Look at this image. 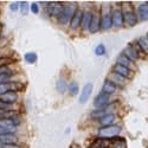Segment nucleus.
<instances>
[{"instance_id":"nucleus-22","label":"nucleus","mask_w":148,"mask_h":148,"mask_svg":"<svg viewBox=\"0 0 148 148\" xmlns=\"http://www.w3.org/2000/svg\"><path fill=\"white\" fill-rule=\"evenodd\" d=\"M110 142L112 140L109 139H102V138H98L97 140H95L91 145L90 148H108L110 146Z\"/></svg>"},{"instance_id":"nucleus-32","label":"nucleus","mask_w":148,"mask_h":148,"mask_svg":"<svg viewBox=\"0 0 148 148\" xmlns=\"http://www.w3.org/2000/svg\"><path fill=\"white\" fill-rule=\"evenodd\" d=\"M27 11H29V4L26 1H21L20 3V13L23 16L27 14Z\"/></svg>"},{"instance_id":"nucleus-13","label":"nucleus","mask_w":148,"mask_h":148,"mask_svg":"<svg viewBox=\"0 0 148 148\" xmlns=\"http://www.w3.org/2000/svg\"><path fill=\"white\" fill-rule=\"evenodd\" d=\"M138 19L140 21H147L148 20V3H142L136 8Z\"/></svg>"},{"instance_id":"nucleus-19","label":"nucleus","mask_w":148,"mask_h":148,"mask_svg":"<svg viewBox=\"0 0 148 148\" xmlns=\"http://www.w3.org/2000/svg\"><path fill=\"white\" fill-rule=\"evenodd\" d=\"M0 100L8 103V104H13L18 100V94H17V91H8L5 95L0 96Z\"/></svg>"},{"instance_id":"nucleus-1","label":"nucleus","mask_w":148,"mask_h":148,"mask_svg":"<svg viewBox=\"0 0 148 148\" xmlns=\"http://www.w3.org/2000/svg\"><path fill=\"white\" fill-rule=\"evenodd\" d=\"M122 12H123V18H125V24L127 26L132 27L138 24V14L135 10L133 8L132 3H122Z\"/></svg>"},{"instance_id":"nucleus-28","label":"nucleus","mask_w":148,"mask_h":148,"mask_svg":"<svg viewBox=\"0 0 148 148\" xmlns=\"http://www.w3.org/2000/svg\"><path fill=\"white\" fill-rule=\"evenodd\" d=\"M68 90H69V92H70V95H71V96H73V95H77V94H78V91H79L78 84H77L76 82H72V83H70V84H69V88H68Z\"/></svg>"},{"instance_id":"nucleus-16","label":"nucleus","mask_w":148,"mask_h":148,"mask_svg":"<svg viewBox=\"0 0 148 148\" xmlns=\"http://www.w3.org/2000/svg\"><path fill=\"white\" fill-rule=\"evenodd\" d=\"M18 89V84L13 82H5L0 83V96L5 95L8 91H16Z\"/></svg>"},{"instance_id":"nucleus-35","label":"nucleus","mask_w":148,"mask_h":148,"mask_svg":"<svg viewBox=\"0 0 148 148\" xmlns=\"http://www.w3.org/2000/svg\"><path fill=\"white\" fill-rule=\"evenodd\" d=\"M10 8H11V11H18L19 8H20V3H18V1H14V3H12L11 5H10Z\"/></svg>"},{"instance_id":"nucleus-37","label":"nucleus","mask_w":148,"mask_h":148,"mask_svg":"<svg viewBox=\"0 0 148 148\" xmlns=\"http://www.w3.org/2000/svg\"><path fill=\"white\" fill-rule=\"evenodd\" d=\"M146 37H147V39H148V32H147V36H146Z\"/></svg>"},{"instance_id":"nucleus-20","label":"nucleus","mask_w":148,"mask_h":148,"mask_svg":"<svg viewBox=\"0 0 148 148\" xmlns=\"http://www.w3.org/2000/svg\"><path fill=\"white\" fill-rule=\"evenodd\" d=\"M94 16L92 11H85L83 14V20H82V29L83 30H89L90 24H91V19Z\"/></svg>"},{"instance_id":"nucleus-34","label":"nucleus","mask_w":148,"mask_h":148,"mask_svg":"<svg viewBox=\"0 0 148 148\" xmlns=\"http://www.w3.org/2000/svg\"><path fill=\"white\" fill-rule=\"evenodd\" d=\"M30 7H31V11L33 12V13H34V14H37V13H39V5H38V4H37V3H32Z\"/></svg>"},{"instance_id":"nucleus-21","label":"nucleus","mask_w":148,"mask_h":148,"mask_svg":"<svg viewBox=\"0 0 148 148\" xmlns=\"http://www.w3.org/2000/svg\"><path fill=\"white\" fill-rule=\"evenodd\" d=\"M116 64H120L122 66H126L128 69H134V63L132 60H129L126 56H123V55H120L117 58H116Z\"/></svg>"},{"instance_id":"nucleus-25","label":"nucleus","mask_w":148,"mask_h":148,"mask_svg":"<svg viewBox=\"0 0 148 148\" xmlns=\"http://www.w3.org/2000/svg\"><path fill=\"white\" fill-rule=\"evenodd\" d=\"M68 88H69V84L66 83V81H65L64 78H59L58 82H57V84H56L57 91L60 92V94H64V92L68 90Z\"/></svg>"},{"instance_id":"nucleus-6","label":"nucleus","mask_w":148,"mask_h":148,"mask_svg":"<svg viewBox=\"0 0 148 148\" xmlns=\"http://www.w3.org/2000/svg\"><path fill=\"white\" fill-rule=\"evenodd\" d=\"M109 102H110V96L107 95V94H98L96 97H95V100H94V107L96 109H104L109 106Z\"/></svg>"},{"instance_id":"nucleus-10","label":"nucleus","mask_w":148,"mask_h":148,"mask_svg":"<svg viewBox=\"0 0 148 148\" xmlns=\"http://www.w3.org/2000/svg\"><path fill=\"white\" fill-rule=\"evenodd\" d=\"M83 14H84V11L81 10V8H77V11L75 12V14H73L71 21H70V27L72 30L77 29L79 25H82V20H83Z\"/></svg>"},{"instance_id":"nucleus-27","label":"nucleus","mask_w":148,"mask_h":148,"mask_svg":"<svg viewBox=\"0 0 148 148\" xmlns=\"http://www.w3.org/2000/svg\"><path fill=\"white\" fill-rule=\"evenodd\" d=\"M106 114H108V113H106V108L104 109H95V110H92V113H91V116L94 117V119H102Z\"/></svg>"},{"instance_id":"nucleus-15","label":"nucleus","mask_w":148,"mask_h":148,"mask_svg":"<svg viewBox=\"0 0 148 148\" xmlns=\"http://www.w3.org/2000/svg\"><path fill=\"white\" fill-rule=\"evenodd\" d=\"M18 136L16 134H0V145H16Z\"/></svg>"},{"instance_id":"nucleus-8","label":"nucleus","mask_w":148,"mask_h":148,"mask_svg":"<svg viewBox=\"0 0 148 148\" xmlns=\"http://www.w3.org/2000/svg\"><path fill=\"white\" fill-rule=\"evenodd\" d=\"M113 27V19H112V11L108 10L106 12L102 11L101 13V29L102 30H109Z\"/></svg>"},{"instance_id":"nucleus-4","label":"nucleus","mask_w":148,"mask_h":148,"mask_svg":"<svg viewBox=\"0 0 148 148\" xmlns=\"http://www.w3.org/2000/svg\"><path fill=\"white\" fill-rule=\"evenodd\" d=\"M17 126L12 119L0 120V134H16Z\"/></svg>"},{"instance_id":"nucleus-31","label":"nucleus","mask_w":148,"mask_h":148,"mask_svg":"<svg viewBox=\"0 0 148 148\" xmlns=\"http://www.w3.org/2000/svg\"><path fill=\"white\" fill-rule=\"evenodd\" d=\"M106 53V46L103 44H100L95 47V55L96 56H103Z\"/></svg>"},{"instance_id":"nucleus-33","label":"nucleus","mask_w":148,"mask_h":148,"mask_svg":"<svg viewBox=\"0 0 148 148\" xmlns=\"http://www.w3.org/2000/svg\"><path fill=\"white\" fill-rule=\"evenodd\" d=\"M133 46H134V49H135V50H136V52H138V55H139V57H143V55H146L145 52H143V50H142V49L140 47V45L136 43V42H134L133 44H132Z\"/></svg>"},{"instance_id":"nucleus-7","label":"nucleus","mask_w":148,"mask_h":148,"mask_svg":"<svg viewBox=\"0 0 148 148\" xmlns=\"http://www.w3.org/2000/svg\"><path fill=\"white\" fill-rule=\"evenodd\" d=\"M63 8H64V6L62 3H49L46 11H47V13L50 17L58 19L60 13H62V11H63Z\"/></svg>"},{"instance_id":"nucleus-17","label":"nucleus","mask_w":148,"mask_h":148,"mask_svg":"<svg viewBox=\"0 0 148 148\" xmlns=\"http://www.w3.org/2000/svg\"><path fill=\"white\" fill-rule=\"evenodd\" d=\"M117 91V87L112 82V81H109V79H106L103 85H102V92L103 94H107L109 96H112L113 94H115Z\"/></svg>"},{"instance_id":"nucleus-12","label":"nucleus","mask_w":148,"mask_h":148,"mask_svg":"<svg viewBox=\"0 0 148 148\" xmlns=\"http://www.w3.org/2000/svg\"><path fill=\"white\" fill-rule=\"evenodd\" d=\"M91 92H92V84H91V83H87V84H85L84 87H83L82 92H81V95H79V103H81V104H84L85 102H87V101L89 100Z\"/></svg>"},{"instance_id":"nucleus-5","label":"nucleus","mask_w":148,"mask_h":148,"mask_svg":"<svg viewBox=\"0 0 148 148\" xmlns=\"http://www.w3.org/2000/svg\"><path fill=\"white\" fill-rule=\"evenodd\" d=\"M112 19H113V26L122 27L125 25V18H123V12L121 7L112 8Z\"/></svg>"},{"instance_id":"nucleus-3","label":"nucleus","mask_w":148,"mask_h":148,"mask_svg":"<svg viewBox=\"0 0 148 148\" xmlns=\"http://www.w3.org/2000/svg\"><path fill=\"white\" fill-rule=\"evenodd\" d=\"M121 133V127L117 125L108 126V127H101L98 129V135L102 139H114Z\"/></svg>"},{"instance_id":"nucleus-2","label":"nucleus","mask_w":148,"mask_h":148,"mask_svg":"<svg viewBox=\"0 0 148 148\" xmlns=\"http://www.w3.org/2000/svg\"><path fill=\"white\" fill-rule=\"evenodd\" d=\"M77 11V7L75 4H66L63 8V11H62V13L59 16V18L57 19L58 23L60 24V25H66L68 23L71 21L73 14H75V12Z\"/></svg>"},{"instance_id":"nucleus-36","label":"nucleus","mask_w":148,"mask_h":148,"mask_svg":"<svg viewBox=\"0 0 148 148\" xmlns=\"http://www.w3.org/2000/svg\"><path fill=\"white\" fill-rule=\"evenodd\" d=\"M0 148H21L17 145H0Z\"/></svg>"},{"instance_id":"nucleus-9","label":"nucleus","mask_w":148,"mask_h":148,"mask_svg":"<svg viewBox=\"0 0 148 148\" xmlns=\"http://www.w3.org/2000/svg\"><path fill=\"white\" fill-rule=\"evenodd\" d=\"M113 72L116 73V75H119V76H121V77H123V78H126L127 81L133 77V71L130 69L126 68V66L120 65V64H115L113 66Z\"/></svg>"},{"instance_id":"nucleus-29","label":"nucleus","mask_w":148,"mask_h":148,"mask_svg":"<svg viewBox=\"0 0 148 148\" xmlns=\"http://www.w3.org/2000/svg\"><path fill=\"white\" fill-rule=\"evenodd\" d=\"M24 58H25V60L27 62V63H30V64H33V63H36V62H37V55L34 52H27V53H25Z\"/></svg>"},{"instance_id":"nucleus-18","label":"nucleus","mask_w":148,"mask_h":148,"mask_svg":"<svg viewBox=\"0 0 148 148\" xmlns=\"http://www.w3.org/2000/svg\"><path fill=\"white\" fill-rule=\"evenodd\" d=\"M115 121H116V115L114 113H108L102 119H100V125L102 127L113 126V125H115Z\"/></svg>"},{"instance_id":"nucleus-30","label":"nucleus","mask_w":148,"mask_h":148,"mask_svg":"<svg viewBox=\"0 0 148 148\" xmlns=\"http://www.w3.org/2000/svg\"><path fill=\"white\" fill-rule=\"evenodd\" d=\"M0 112H13L12 104H8V103L0 100Z\"/></svg>"},{"instance_id":"nucleus-26","label":"nucleus","mask_w":148,"mask_h":148,"mask_svg":"<svg viewBox=\"0 0 148 148\" xmlns=\"http://www.w3.org/2000/svg\"><path fill=\"white\" fill-rule=\"evenodd\" d=\"M136 43L140 45V47L143 50L145 53H148V39H147V37H140V38H138Z\"/></svg>"},{"instance_id":"nucleus-11","label":"nucleus","mask_w":148,"mask_h":148,"mask_svg":"<svg viewBox=\"0 0 148 148\" xmlns=\"http://www.w3.org/2000/svg\"><path fill=\"white\" fill-rule=\"evenodd\" d=\"M89 30H90L91 33H96V32H98L101 30V13L100 12H94Z\"/></svg>"},{"instance_id":"nucleus-14","label":"nucleus","mask_w":148,"mask_h":148,"mask_svg":"<svg viewBox=\"0 0 148 148\" xmlns=\"http://www.w3.org/2000/svg\"><path fill=\"white\" fill-rule=\"evenodd\" d=\"M123 56H126L129 60H132L133 63H135L140 57H139V55H138V52H136V50L134 49V46L130 44V45H128L125 50H123V53H122Z\"/></svg>"},{"instance_id":"nucleus-24","label":"nucleus","mask_w":148,"mask_h":148,"mask_svg":"<svg viewBox=\"0 0 148 148\" xmlns=\"http://www.w3.org/2000/svg\"><path fill=\"white\" fill-rule=\"evenodd\" d=\"M109 81H112L116 87L117 85H120V87H125L126 85V83H127V79L126 78H123V77H121V76H119V75H116V73H112V76H110V78H108Z\"/></svg>"},{"instance_id":"nucleus-23","label":"nucleus","mask_w":148,"mask_h":148,"mask_svg":"<svg viewBox=\"0 0 148 148\" xmlns=\"http://www.w3.org/2000/svg\"><path fill=\"white\" fill-rule=\"evenodd\" d=\"M108 148H127L126 145V140L123 138H114L112 139V142H110V146Z\"/></svg>"}]
</instances>
